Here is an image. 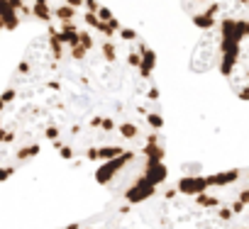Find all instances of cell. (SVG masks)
<instances>
[{"mask_svg": "<svg viewBox=\"0 0 249 229\" xmlns=\"http://www.w3.org/2000/svg\"><path fill=\"white\" fill-rule=\"evenodd\" d=\"M217 32V68L232 93L249 100V17L225 22Z\"/></svg>", "mask_w": 249, "mask_h": 229, "instance_id": "cell-3", "label": "cell"}, {"mask_svg": "<svg viewBox=\"0 0 249 229\" xmlns=\"http://www.w3.org/2000/svg\"><path fill=\"white\" fill-rule=\"evenodd\" d=\"M183 8L203 32H215L225 22L249 17V0H183Z\"/></svg>", "mask_w": 249, "mask_h": 229, "instance_id": "cell-5", "label": "cell"}, {"mask_svg": "<svg viewBox=\"0 0 249 229\" xmlns=\"http://www.w3.org/2000/svg\"><path fill=\"white\" fill-rule=\"evenodd\" d=\"M147 200L166 229H249V168L166 178Z\"/></svg>", "mask_w": 249, "mask_h": 229, "instance_id": "cell-2", "label": "cell"}, {"mask_svg": "<svg viewBox=\"0 0 249 229\" xmlns=\"http://www.w3.org/2000/svg\"><path fill=\"white\" fill-rule=\"evenodd\" d=\"M157 51L115 15L47 25L0 93V180L52 149L115 200L169 178Z\"/></svg>", "mask_w": 249, "mask_h": 229, "instance_id": "cell-1", "label": "cell"}, {"mask_svg": "<svg viewBox=\"0 0 249 229\" xmlns=\"http://www.w3.org/2000/svg\"><path fill=\"white\" fill-rule=\"evenodd\" d=\"M61 229H164V224L152 212L147 197L142 200H112L103 212L66 224Z\"/></svg>", "mask_w": 249, "mask_h": 229, "instance_id": "cell-4", "label": "cell"}]
</instances>
